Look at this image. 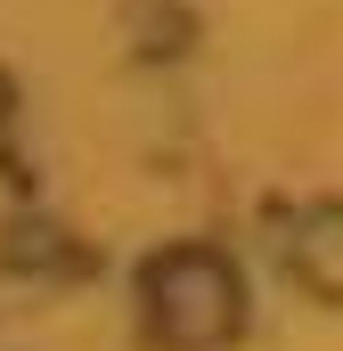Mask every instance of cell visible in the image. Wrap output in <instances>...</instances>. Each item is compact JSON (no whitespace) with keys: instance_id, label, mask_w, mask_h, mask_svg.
I'll return each mask as SVG.
<instances>
[{"instance_id":"obj_1","label":"cell","mask_w":343,"mask_h":351,"mask_svg":"<svg viewBox=\"0 0 343 351\" xmlns=\"http://www.w3.org/2000/svg\"><path fill=\"white\" fill-rule=\"evenodd\" d=\"M147 302H156V327L172 343L204 351L237 327V269L204 245H180L164 262H147Z\"/></svg>"},{"instance_id":"obj_2","label":"cell","mask_w":343,"mask_h":351,"mask_svg":"<svg viewBox=\"0 0 343 351\" xmlns=\"http://www.w3.org/2000/svg\"><path fill=\"white\" fill-rule=\"evenodd\" d=\"M294 269H303L319 294H343V213H311V221H303Z\"/></svg>"}]
</instances>
